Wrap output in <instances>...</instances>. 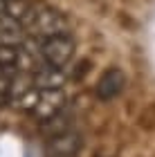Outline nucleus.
I'll return each instance as SVG.
<instances>
[{
	"instance_id": "1",
	"label": "nucleus",
	"mask_w": 155,
	"mask_h": 157,
	"mask_svg": "<svg viewBox=\"0 0 155 157\" xmlns=\"http://www.w3.org/2000/svg\"><path fill=\"white\" fill-rule=\"evenodd\" d=\"M63 110H65V92H63V88H56V90L38 88V97L27 115H32L41 124H45V121L54 119L56 115H61Z\"/></svg>"
},
{
	"instance_id": "2",
	"label": "nucleus",
	"mask_w": 155,
	"mask_h": 157,
	"mask_svg": "<svg viewBox=\"0 0 155 157\" xmlns=\"http://www.w3.org/2000/svg\"><path fill=\"white\" fill-rule=\"evenodd\" d=\"M74 54V43L70 40L65 34L56 38H47L41 45V59H43L45 67H54V70H63L72 61Z\"/></svg>"
},
{
	"instance_id": "3",
	"label": "nucleus",
	"mask_w": 155,
	"mask_h": 157,
	"mask_svg": "<svg viewBox=\"0 0 155 157\" xmlns=\"http://www.w3.org/2000/svg\"><path fill=\"white\" fill-rule=\"evenodd\" d=\"M79 146H81L79 132L68 130V132H61L50 139V144L45 148V155L47 157H76Z\"/></svg>"
},
{
	"instance_id": "4",
	"label": "nucleus",
	"mask_w": 155,
	"mask_h": 157,
	"mask_svg": "<svg viewBox=\"0 0 155 157\" xmlns=\"http://www.w3.org/2000/svg\"><path fill=\"white\" fill-rule=\"evenodd\" d=\"M63 29H65V23L61 20L59 13L54 11H45V13H36L32 20V32L38 34V36H45L47 38H56V36H63Z\"/></svg>"
},
{
	"instance_id": "5",
	"label": "nucleus",
	"mask_w": 155,
	"mask_h": 157,
	"mask_svg": "<svg viewBox=\"0 0 155 157\" xmlns=\"http://www.w3.org/2000/svg\"><path fill=\"white\" fill-rule=\"evenodd\" d=\"M124 85H126V76L122 70H108L101 78H99V83H97V97L101 99V101H110V99H115L119 92L124 90Z\"/></svg>"
},
{
	"instance_id": "6",
	"label": "nucleus",
	"mask_w": 155,
	"mask_h": 157,
	"mask_svg": "<svg viewBox=\"0 0 155 157\" xmlns=\"http://www.w3.org/2000/svg\"><path fill=\"white\" fill-rule=\"evenodd\" d=\"M34 81H36V88H41V90H56V88H63L65 74H63V70L41 67L38 72L34 74Z\"/></svg>"
},
{
	"instance_id": "7",
	"label": "nucleus",
	"mask_w": 155,
	"mask_h": 157,
	"mask_svg": "<svg viewBox=\"0 0 155 157\" xmlns=\"http://www.w3.org/2000/svg\"><path fill=\"white\" fill-rule=\"evenodd\" d=\"M9 88H11V78L7 74H0V105L9 103Z\"/></svg>"
}]
</instances>
